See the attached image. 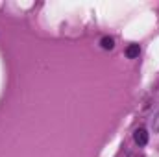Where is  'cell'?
Returning <instances> with one entry per match:
<instances>
[{"label":"cell","mask_w":159,"mask_h":157,"mask_svg":"<svg viewBox=\"0 0 159 157\" xmlns=\"http://www.w3.org/2000/svg\"><path fill=\"white\" fill-rule=\"evenodd\" d=\"M133 139H135V142L139 146H146V142H148V131L144 128H139V129H135Z\"/></svg>","instance_id":"6da1fadb"},{"label":"cell","mask_w":159,"mask_h":157,"mask_svg":"<svg viewBox=\"0 0 159 157\" xmlns=\"http://www.w3.org/2000/svg\"><path fill=\"white\" fill-rule=\"evenodd\" d=\"M139 54H141V48H139V44H129V46L126 48V56H128L129 59H135V57H139Z\"/></svg>","instance_id":"7a4b0ae2"},{"label":"cell","mask_w":159,"mask_h":157,"mask_svg":"<svg viewBox=\"0 0 159 157\" xmlns=\"http://www.w3.org/2000/svg\"><path fill=\"white\" fill-rule=\"evenodd\" d=\"M100 44H102V48H104V50H111V48L115 46V41L111 39V37H102Z\"/></svg>","instance_id":"3957f363"}]
</instances>
